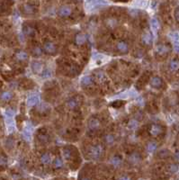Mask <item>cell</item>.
<instances>
[{"label":"cell","mask_w":179,"mask_h":180,"mask_svg":"<svg viewBox=\"0 0 179 180\" xmlns=\"http://www.w3.org/2000/svg\"><path fill=\"white\" fill-rule=\"evenodd\" d=\"M103 152V149L101 145H95L89 148L88 156L93 159H98L101 158Z\"/></svg>","instance_id":"1"},{"label":"cell","mask_w":179,"mask_h":180,"mask_svg":"<svg viewBox=\"0 0 179 180\" xmlns=\"http://www.w3.org/2000/svg\"><path fill=\"white\" fill-rule=\"evenodd\" d=\"M170 52V47L168 45L166 44H158L157 47H156V54L160 57H163L166 56Z\"/></svg>","instance_id":"2"},{"label":"cell","mask_w":179,"mask_h":180,"mask_svg":"<svg viewBox=\"0 0 179 180\" xmlns=\"http://www.w3.org/2000/svg\"><path fill=\"white\" fill-rule=\"evenodd\" d=\"M149 133H150L152 136L154 137H157L159 136L160 134H162L164 130H163V127L159 125V124H151L150 127H149Z\"/></svg>","instance_id":"3"},{"label":"cell","mask_w":179,"mask_h":180,"mask_svg":"<svg viewBox=\"0 0 179 180\" xmlns=\"http://www.w3.org/2000/svg\"><path fill=\"white\" fill-rule=\"evenodd\" d=\"M128 161L131 163V165L136 166L140 164L141 161V156L139 152H132L129 155L128 157Z\"/></svg>","instance_id":"4"},{"label":"cell","mask_w":179,"mask_h":180,"mask_svg":"<svg viewBox=\"0 0 179 180\" xmlns=\"http://www.w3.org/2000/svg\"><path fill=\"white\" fill-rule=\"evenodd\" d=\"M101 126V122L95 117H92L88 121V129L90 131H96Z\"/></svg>","instance_id":"5"},{"label":"cell","mask_w":179,"mask_h":180,"mask_svg":"<svg viewBox=\"0 0 179 180\" xmlns=\"http://www.w3.org/2000/svg\"><path fill=\"white\" fill-rule=\"evenodd\" d=\"M43 50H44V52L48 54H55L57 52V47L53 42H46L43 44Z\"/></svg>","instance_id":"6"},{"label":"cell","mask_w":179,"mask_h":180,"mask_svg":"<svg viewBox=\"0 0 179 180\" xmlns=\"http://www.w3.org/2000/svg\"><path fill=\"white\" fill-rule=\"evenodd\" d=\"M71 13H72V10L70 7H68V5H63V7H61L59 9V11H58V15H59L60 17H62V18L68 17V16L71 15Z\"/></svg>","instance_id":"7"},{"label":"cell","mask_w":179,"mask_h":180,"mask_svg":"<svg viewBox=\"0 0 179 180\" xmlns=\"http://www.w3.org/2000/svg\"><path fill=\"white\" fill-rule=\"evenodd\" d=\"M86 41H88V37H86V35L85 34V33H82V32L78 33V34L76 35V37H75V43H76L77 45H78V46L86 43Z\"/></svg>","instance_id":"8"},{"label":"cell","mask_w":179,"mask_h":180,"mask_svg":"<svg viewBox=\"0 0 179 180\" xmlns=\"http://www.w3.org/2000/svg\"><path fill=\"white\" fill-rule=\"evenodd\" d=\"M163 85L162 78L159 77H153L150 79V86L154 88H159Z\"/></svg>","instance_id":"9"},{"label":"cell","mask_w":179,"mask_h":180,"mask_svg":"<svg viewBox=\"0 0 179 180\" xmlns=\"http://www.w3.org/2000/svg\"><path fill=\"white\" fill-rule=\"evenodd\" d=\"M152 41H153V37H152V34L150 32H148L143 33V35L141 37V42H143V44L150 45L152 43Z\"/></svg>","instance_id":"10"},{"label":"cell","mask_w":179,"mask_h":180,"mask_svg":"<svg viewBox=\"0 0 179 180\" xmlns=\"http://www.w3.org/2000/svg\"><path fill=\"white\" fill-rule=\"evenodd\" d=\"M32 69L35 74L42 73L43 70V64L42 62H40V61H34L32 64Z\"/></svg>","instance_id":"11"},{"label":"cell","mask_w":179,"mask_h":180,"mask_svg":"<svg viewBox=\"0 0 179 180\" xmlns=\"http://www.w3.org/2000/svg\"><path fill=\"white\" fill-rule=\"evenodd\" d=\"M116 48H117V50H119L120 52L126 53V52L129 50V45H128V43H127L126 42L121 41V42H119L117 43Z\"/></svg>","instance_id":"12"},{"label":"cell","mask_w":179,"mask_h":180,"mask_svg":"<svg viewBox=\"0 0 179 180\" xmlns=\"http://www.w3.org/2000/svg\"><path fill=\"white\" fill-rule=\"evenodd\" d=\"M79 105V100L78 97H72L70 98L67 103V106L69 109H75Z\"/></svg>","instance_id":"13"},{"label":"cell","mask_w":179,"mask_h":180,"mask_svg":"<svg viewBox=\"0 0 179 180\" xmlns=\"http://www.w3.org/2000/svg\"><path fill=\"white\" fill-rule=\"evenodd\" d=\"M23 32H24L25 35L26 36H33L34 33H35V30H34L31 25L25 24L23 26Z\"/></svg>","instance_id":"14"},{"label":"cell","mask_w":179,"mask_h":180,"mask_svg":"<svg viewBox=\"0 0 179 180\" xmlns=\"http://www.w3.org/2000/svg\"><path fill=\"white\" fill-rule=\"evenodd\" d=\"M93 83H94V77H92L90 76H85L81 79V84L84 87H89Z\"/></svg>","instance_id":"15"},{"label":"cell","mask_w":179,"mask_h":180,"mask_svg":"<svg viewBox=\"0 0 179 180\" xmlns=\"http://www.w3.org/2000/svg\"><path fill=\"white\" fill-rule=\"evenodd\" d=\"M110 162L113 167H119V166H121V164H122L123 159L119 155H114L113 157H112Z\"/></svg>","instance_id":"16"},{"label":"cell","mask_w":179,"mask_h":180,"mask_svg":"<svg viewBox=\"0 0 179 180\" xmlns=\"http://www.w3.org/2000/svg\"><path fill=\"white\" fill-rule=\"evenodd\" d=\"M15 58L20 61H25L28 59V54L24 50H19L15 53Z\"/></svg>","instance_id":"17"},{"label":"cell","mask_w":179,"mask_h":180,"mask_svg":"<svg viewBox=\"0 0 179 180\" xmlns=\"http://www.w3.org/2000/svg\"><path fill=\"white\" fill-rule=\"evenodd\" d=\"M13 93L10 92V91H5V92H3L1 94V95H0V99H1L2 101H4V102H7V101L11 100L13 97Z\"/></svg>","instance_id":"18"},{"label":"cell","mask_w":179,"mask_h":180,"mask_svg":"<svg viewBox=\"0 0 179 180\" xmlns=\"http://www.w3.org/2000/svg\"><path fill=\"white\" fill-rule=\"evenodd\" d=\"M39 102V97H37V95H31L30 97H29L27 99V105L29 106H34L36 105Z\"/></svg>","instance_id":"19"},{"label":"cell","mask_w":179,"mask_h":180,"mask_svg":"<svg viewBox=\"0 0 179 180\" xmlns=\"http://www.w3.org/2000/svg\"><path fill=\"white\" fill-rule=\"evenodd\" d=\"M157 148H158V143L155 142H149L147 144V147H146L148 152H149V153L154 152V151L157 150Z\"/></svg>","instance_id":"20"},{"label":"cell","mask_w":179,"mask_h":180,"mask_svg":"<svg viewBox=\"0 0 179 180\" xmlns=\"http://www.w3.org/2000/svg\"><path fill=\"white\" fill-rule=\"evenodd\" d=\"M103 140H105V142L108 145H111V144H113L114 142H115V137L114 135L113 134H106L105 137H103Z\"/></svg>","instance_id":"21"},{"label":"cell","mask_w":179,"mask_h":180,"mask_svg":"<svg viewBox=\"0 0 179 180\" xmlns=\"http://www.w3.org/2000/svg\"><path fill=\"white\" fill-rule=\"evenodd\" d=\"M169 69L172 71H177L179 69V60H173L169 63Z\"/></svg>","instance_id":"22"},{"label":"cell","mask_w":179,"mask_h":180,"mask_svg":"<svg viewBox=\"0 0 179 180\" xmlns=\"http://www.w3.org/2000/svg\"><path fill=\"white\" fill-rule=\"evenodd\" d=\"M106 24H107V26L109 28H112V29H113V28H115L117 26L118 21L115 18H108L106 20Z\"/></svg>","instance_id":"23"},{"label":"cell","mask_w":179,"mask_h":180,"mask_svg":"<svg viewBox=\"0 0 179 180\" xmlns=\"http://www.w3.org/2000/svg\"><path fill=\"white\" fill-rule=\"evenodd\" d=\"M63 156H64L66 159H68V160L72 158V149L69 147L65 148L63 150Z\"/></svg>","instance_id":"24"},{"label":"cell","mask_w":179,"mask_h":180,"mask_svg":"<svg viewBox=\"0 0 179 180\" xmlns=\"http://www.w3.org/2000/svg\"><path fill=\"white\" fill-rule=\"evenodd\" d=\"M24 12L27 15H32L35 13V8L31 5H24Z\"/></svg>","instance_id":"25"},{"label":"cell","mask_w":179,"mask_h":180,"mask_svg":"<svg viewBox=\"0 0 179 180\" xmlns=\"http://www.w3.org/2000/svg\"><path fill=\"white\" fill-rule=\"evenodd\" d=\"M41 162L43 165H48L50 162V156L48 153H44L41 157Z\"/></svg>","instance_id":"26"},{"label":"cell","mask_w":179,"mask_h":180,"mask_svg":"<svg viewBox=\"0 0 179 180\" xmlns=\"http://www.w3.org/2000/svg\"><path fill=\"white\" fill-rule=\"evenodd\" d=\"M170 156V151L167 150H161L158 153V157L160 159H166Z\"/></svg>","instance_id":"27"},{"label":"cell","mask_w":179,"mask_h":180,"mask_svg":"<svg viewBox=\"0 0 179 180\" xmlns=\"http://www.w3.org/2000/svg\"><path fill=\"white\" fill-rule=\"evenodd\" d=\"M178 165L176 164H174V163H172V164H169L168 166H167V171L170 172V173H176L178 171Z\"/></svg>","instance_id":"28"},{"label":"cell","mask_w":179,"mask_h":180,"mask_svg":"<svg viewBox=\"0 0 179 180\" xmlns=\"http://www.w3.org/2000/svg\"><path fill=\"white\" fill-rule=\"evenodd\" d=\"M38 140L40 142H42V143H46L49 140V136L47 134L44 133H39L38 134Z\"/></svg>","instance_id":"29"},{"label":"cell","mask_w":179,"mask_h":180,"mask_svg":"<svg viewBox=\"0 0 179 180\" xmlns=\"http://www.w3.org/2000/svg\"><path fill=\"white\" fill-rule=\"evenodd\" d=\"M53 166L55 168H60L63 166V161L60 159H59V158H57L53 161Z\"/></svg>","instance_id":"30"},{"label":"cell","mask_w":179,"mask_h":180,"mask_svg":"<svg viewBox=\"0 0 179 180\" xmlns=\"http://www.w3.org/2000/svg\"><path fill=\"white\" fill-rule=\"evenodd\" d=\"M151 25H152V28H153L155 31H158L159 28H160L159 22H158V19H156V18H153L151 20Z\"/></svg>","instance_id":"31"},{"label":"cell","mask_w":179,"mask_h":180,"mask_svg":"<svg viewBox=\"0 0 179 180\" xmlns=\"http://www.w3.org/2000/svg\"><path fill=\"white\" fill-rule=\"evenodd\" d=\"M138 120L137 119H132L128 123V127L130 129H136L138 127Z\"/></svg>","instance_id":"32"},{"label":"cell","mask_w":179,"mask_h":180,"mask_svg":"<svg viewBox=\"0 0 179 180\" xmlns=\"http://www.w3.org/2000/svg\"><path fill=\"white\" fill-rule=\"evenodd\" d=\"M32 54L34 56H41L42 54V49L40 48V47L36 46V47H34L32 49Z\"/></svg>","instance_id":"33"},{"label":"cell","mask_w":179,"mask_h":180,"mask_svg":"<svg viewBox=\"0 0 179 180\" xmlns=\"http://www.w3.org/2000/svg\"><path fill=\"white\" fill-rule=\"evenodd\" d=\"M123 105H124L123 101L118 100V101H114V102L112 104V106H113V107H114V108H120Z\"/></svg>","instance_id":"34"},{"label":"cell","mask_w":179,"mask_h":180,"mask_svg":"<svg viewBox=\"0 0 179 180\" xmlns=\"http://www.w3.org/2000/svg\"><path fill=\"white\" fill-rule=\"evenodd\" d=\"M7 164V158L4 156H0V167H5Z\"/></svg>","instance_id":"35"},{"label":"cell","mask_w":179,"mask_h":180,"mask_svg":"<svg viewBox=\"0 0 179 180\" xmlns=\"http://www.w3.org/2000/svg\"><path fill=\"white\" fill-rule=\"evenodd\" d=\"M174 15H175V18H176V22H178V24H179V7L176 8Z\"/></svg>","instance_id":"36"},{"label":"cell","mask_w":179,"mask_h":180,"mask_svg":"<svg viewBox=\"0 0 179 180\" xmlns=\"http://www.w3.org/2000/svg\"><path fill=\"white\" fill-rule=\"evenodd\" d=\"M119 179H131V177H127V176H122L120 177Z\"/></svg>","instance_id":"37"},{"label":"cell","mask_w":179,"mask_h":180,"mask_svg":"<svg viewBox=\"0 0 179 180\" xmlns=\"http://www.w3.org/2000/svg\"><path fill=\"white\" fill-rule=\"evenodd\" d=\"M176 158L179 160V151H176Z\"/></svg>","instance_id":"38"},{"label":"cell","mask_w":179,"mask_h":180,"mask_svg":"<svg viewBox=\"0 0 179 180\" xmlns=\"http://www.w3.org/2000/svg\"><path fill=\"white\" fill-rule=\"evenodd\" d=\"M113 1H115V2H127V0H113Z\"/></svg>","instance_id":"39"}]
</instances>
